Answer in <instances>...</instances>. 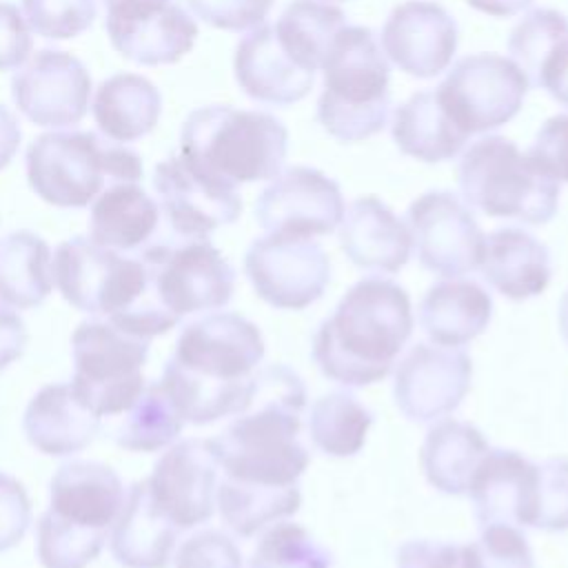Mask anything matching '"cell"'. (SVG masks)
Segmentation results:
<instances>
[{"mask_svg":"<svg viewBox=\"0 0 568 568\" xmlns=\"http://www.w3.org/2000/svg\"><path fill=\"white\" fill-rule=\"evenodd\" d=\"M306 408L302 377L284 366H260L244 410L215 437L220 464L215 495H300L311 455L300 442Z\"/></svg>","mask_w":568,"mask_h":568,"instance_id":"cell-1","label":"cell"},{"mask_svg":"<svg viewBox=\"0 0 568 568\" xmlns=\"http://www.w3.org/2000/svg\"><path fill=\"white\" fill-rule=\"evenodd\" d=\"M264 353V337L251 320L204 313L182 328L160 382L184 422L213 424L244 410Z\"/></svg>","mask_w":568,"mask_h":568,"instance_id":"cell-2","label":"cell"},{"mask_svg":"<svg viewBox=\"0 0 568 568\" xmlns=\"http://www.w3.org/2000/svg\"><path fill=\"white\" fill-rule=\"evenodd\" d=\"M410 297L397 282L368 275L357 280L322 320L311 357L335 384L364 388L382 382L413 335Z\"/></svg>","mask_w":568,"mask_h":568,"instance_id":"cell-3","label":"cell"},{"mask_svg":"<svg viewBox=\"0 0 568 568\" xmlns=\"http://www.w3.org/2000/svg\"><path fill=\"white\" fill-rule=\"evenodd\" d=\"M124 484L100 462H67L49 484V508L36 528V552L44 568H87L122 510Z\"/></svg>","mask_w":568,"mask_h":568,"instance_id":"cell-4","label":"cell"},{"mask_svg":"<svg viewBox=\"0 0 568 568\" xmlns=\"http://www.w3.org/2000/svg\"><path fill=\"white\" fill-rule=\"evenodd\" d=\"M138 255L146 268L140 337L164 335L184 317L220 311L233 297L235 271L209 237L153 240Z\"/></svg>","mask_w":568,"mask_h":568,"instance_id":"cell-5","label":"cell"},{"mask_svg":"<svg viewBox=\"0 0 568 568\" xmlns=\"http://www.w3.org/2000/svg\"><path fill=\"white\" fill-rule=\"evenodd\" d=\"M286 153L284 122L264 111L202 106L189 113L180 133V155L233 186L275 178Z\"/></svg>","mask_w":568,"mask_h":568,"instance_id":"cell-6","label":"cell"},{"mask_svg":"<svg viewBox=\"0 0 568 568\" xmlns=\"http://www.w3.org/2000/svg\"><path fill=\"white\" fill-rule=\"evenodd\" d=\"M317 122L339 142L379 133L390 111V67L368 27H344L322 64Z\"/></svg>","mask_w":568,"mask_h":568,"instance_id":"cell-7","label":"cell"},{"mask_svg":"<svg viewBox=\"0 0 568 568\" xmlns=\"http://www.w3.org/2000/svg\"><path fill=\"white\" fill-rule=\"evenodd\" d=\"M140 178L142 158L93 131L42 133L27 149L29 186L60 209L89 206L106 186Z\"/></svg>","mask_w":568,"mask_h":568,"instance_id":"cell-8","label":"cell"},{"mask_svg":"<svg viewBox=\"0 0 568 568\" xmlns=\"http://www.w3.org/2000/svg\"><path fill=\"white\" fill-rule=\"evenodd\" d=\"M464 202L488 217L546 224L559 206V182L504 135L475 140L459 160Z\"/></svg>","mask_w":568,"mask_h":568,"instance_id":"cell-9","label":"cell"},{"mask_svg":"<svg viewBox=\"0 0 568 568\" xmlns=\"http://www.w3.org/2000/svg\"><path fill=\"white\" fill-rule=\"evenodd\" d=\"M51 275L71 306L131 331L146 291V268L138 253L126 255L78 235L58 244Z\"/></svg>","mask_w":568,"mask_h":568,"instance_id":"cell-10","label":"cell"},{"mask_svg":"<svg viewBox=\"0 0 568 568\" xmlns=\"http://www.w3.org/2000/svg\"><path fill=\"white\" fill-rule=\"evenodd\" d=\"M151 339L122 331L109 320L78 324L71 335L73 390L109 419L122 413L144 388Z\"/></svg>","mask_w":568,"mask_h":568,"instance_id":"cell-11","label":"cell"},{"mask_svg":"<svg viewBox=\"0 0 568 568\" xmlns=\"http://www.w3.org/2000/svg\"><path fill=\"white\" fill-rule=\"evenodd\" d=\"M528 87L526 73L510 58L475 53L457 60L433 91L453 124L470 138L513 120Z\"/></svg>","mask_w":568,"mask_h":568,"instance_id":"cell-12","label":"cell"},{"mask_svg":"<svg viewBox=\"0 0 568 568\" xmlns=\"http://www.w3.org/2000/svg\"><path fill=\"white\" fill-rule=\"evenodd\" d=\"M244 273L266 304L302 311L324 295L331 282V262L313 237L266 233L246 248Z\"/></svg>","mask_w":568,"mask_h":568,"instance_id":"cell-13","label":"cell"},{"mask_svg":"<svg viewBox=\"0 0 568 568\" xmlns=\"http://www.w3.org/2000/svg\"><path fill=\"white\" fill-rule=\"evenodd\" d=\"M153 191L171 237L206 240L242 213L237 186L193 166L180 153L155 164Z\"/></svg>","mask_w":568,"mask_h":568,"instance_id":"cell-14","label":"cell"},{"mask_svg":"<svg viewBox=\"0 0 568 568\" xmlns=\"http://www.w3.org/2000/svg\"><path fill=\"white\" fill-rule=\"evenodd\" d=\"M406 226L419 264L442 277H464L479 268L484 240L473 211L453 191H426L410 202Z\"/></svg>","mask_w":568,"mask_h":568,"instance_id":"cell-15","label":"cell"},{"mask_svg":"<svg viewBox=\"0 0 568 568\" xmlns=\"http://www.w3.org/2000/svg\"><path fill=\"white\" fill-rule=\"evenodd\" d=\"M473 362L459 346L417 342L395 366L393 399L399 413L417 424L455 413L470 390Z\"/></svg>","mask_w":568,"mask_h":568,"instance_id":"cell-16","label":"cell"},{"mask_svg":"<svg viewBox=\"0 0 568 568\" xmlns=\"http://www.w3.org/2000/svg\"><path fill=\"white\" fill-rule=\"evenodd\" d=\"M102 2L111 47L135 64H173L195 44L197 24L178 0Z\"/></svg>","mask_w":568,"mask_h":568,"instance_id":"cell-17","label":"cell"},{"mask_svg":"<svg viewBox=\"0 0 568 568\" xmlns=\"http://www.w3.org/2000/svg\"><path fill=\"white\" fill-rule=\"evenodd\" d=\"M339 184L313 166H291L255 200V220L268 233L315 237L333 233L344 217Z\"/></svg>","mask_w":568,"mask_h":568,"instance_id":"cell-18","label":"cell"},{"mask_svg":"<svg viewBox=\"0 0 568 568\" xmlns=\"http://www.w3.org/2000/svg\"><path fill=\"white\" fill-rule=\"evenodd\" d=\"M91 75L80 58L40 49L11 80L18 111L38 126H73L89 109Z\"/></svg>","mask_w":568,"mask_h":568,"instance_id":"cell-19","label":"cell"},{"mask_svg":"<svg viewBox=\"0 0 568 568\" xmlns=\"http://www.w3.org/2000/svg\"><path fill=\"white\" fill-rule=\"evenodd\" d=\"M220 464L211 439H182L169 446L146 477L155 506L180 528L206 524L215 513Z\"/></svg>","mask_w":568,"mask_h":568,"instance_id":"cell-20","label":"cell"},{"mask_svg":"<svg viewBox=\"0 0 568 568\" xmlns=\"http://www.w3.org/2000/svg\"><path fill=\"white\" fill-rule=\"evenodd\" d=\"M457 42L455 18L430 0H408L395 7L382 29V49L390 62L424 80L448 69Z\"/></svg>","mask_w":568,"mask_h":568,"instance_id":"cell-21","label":"cell"},{"mask_svg":"<svg viewBox=\"0 0 568 568\" xmlns=\"http://www.w3.org/2000/svg\"><path fill=\"white\" fill-rule=\"evenodd\" d=\"M466 495L479 526L532 528L537 506V464L517 450L490 448L477 464Z\"/></svg>","mask_w":568,"mask_h":568,"instance_id":"cell-22","label":"cell"},{"mask_svg":"<svg viewBox=\"0 0 568 568\" xmlns=\"http://www.w3.org/2000/svg\"><path fill=\"white\" fill-rule=\"evenodd\" d=\"M240 89L255 102L288 106L308 95L315 73L300 67L280 44L273 24L255 27L246 33L233 58Z\"/></svg>","mask_w":568,"mask_h":568,"instance_id":"cell-23","label":"cell"},{"mask_svg":"<svg viewBox=\"0 0 568 568\" xmlns=\"http://www.w3.org/2000/svg\"><path fill=\"white\" fill-rule=\"evenodd\" d=\"M337 229L344 255L362 271L390 275L410 260L413 237L406 222L375 195L353 200Z\"/></svg>","mask_w":568,"mask_h":568,"instance_id":"cell-24","label":"cell"},{"mask_svg":"<svg viewBox=\"0 0 568 568\" xmlns=\"http://www.w3.org/2000/svg\"><path fill=\"white\" fill-rule=\"evenodd\" d=\"M102 426L100 415L71 384H47L29 402L22 428L33 448L51 457L84 450Z\"/></svg>","mask_w":568,"mask_h":568,"instance_id":"cell-25","label":"cell"},{"mask_svg":"<svg viewBox=\"0 0 568 568\" xmlns=\"http://www.w3.org/2000/svg\"><path fill=\"white\" fill-rule=\"evenodd\" d=\"M508 51L528 82L568 106V18L555 9L528 11L510 31Z\"/></svg>","mask_w":568,"mask_h":568,"instance_id":"cell-26","label":"cell"},{"mask_svg":"<svg viewBox=\"0 0 568 568\" xmlns=\"http://www.w3.org/2000/svg\"><path fill=\"white\" fill-rule=\"evenodd\" d=\"M479 271L497 293L513 302L541 295L552 277L546 244L519 226L495 229L486 235Z\"/></svg>","mask_w":568,"mask_h":568,"instance_id":"cell-27","label":"cell"},{"mask_svg":"<svg viewBox=\"0 0 568 568\" xmlns=\"http://www.w3.org/2000/svg\"><path fill=\"white\" fill-rule=\"evenodd\" d=\"M180 528L155 506L146 479L135 481L111 528V555L124 568H166Z\"/></svg>","mask_w":568,"mask_h":568,"instance_id":"cell-28","label":"cell"},{"mask_svg":"<svg viewBox=\"0 0 568 568\" xmlns=\"http://www.w3.org/2000/svg\"><path fill=\"white\" fill-rule=\"evenodd\" d=\"M417 320L430 342L464 346L488 328L493 297L475 280L444 277L424 293Z\"/></svg>","mask_w":568,"mask_h":568,"instance_id":"cell-29","label":"cell"},{"mask_svg":"<svg viewBox=\"0 0 568 568\" xmlns=\"http://www.w3.org/2000/svg\"><path fill=\"white\" fill-rule=\"evenodd\" d=\"M160 222L158 202L138 182H118L93 200L89 237L120 253H138L155 240Z\"/></svg>","mask_w":568,"mask_h":568,"instance_id":"cell-30","label":"cell"},{"mask_svg":"<svg viewBox=\"0 0 568 568\" xmlns=\"http://www.w3.org/2000/svg\"><path fill=\"white\" fill-rule=\"evenodd\" d=\"M490 450L484 433L464 419H437L426 430L419 464L426 481L444 495H466L470 477Z\"/></svg>","mask_w":568,"mask_h":568,"instance_id":"cell-31","label":"cell"},{"mask_svg":"<svg viewBox=\"0 0 568 568\" xmlns=\"http://www.w3.org/2000/svg\"><path fill=\"white\" fill-rule=\"evenodd\" d=\"M162 111V95L138 73H115L100 82L93 98V118L104 138L133 142L149 135Z\"/></svg>","mask_w":568,"mask_h":568,"instance_id":"cell-32","label":"cell"},{"mask_svg":"<svg viewBox=\"0 0 568 568\" xmlns=\"http://www.w3.org/2000/svg\"><path fill=\"white\" fill-rule=\"evenodd\" d=\"M390 135L404 155L428 164L455 158L468 140L444 113L435 91H417L399 104L390 120Z\"/></svg>","mask_w":568,"mask_h":568,"instance_id":"cell-33","label":"cell"},{"mask_svg":"<svg viewBox=\"0 0 568 568\" xmlns=\"http://www.w3.org/2000/svg\"><path fill=\"white\" fill-rule=\"evenodd\" d=\"M184 424L164 384L151 382L122 413L106 419V435L124 450L155 453L166 448Z\"/></svg>","mask_w":568,"mask_h":568,"instance_id":"cell-34","label":"cell"},{"mask_svg":"<svg viewBox=\"0 0 568 568\" xmlns=\"http://www.w3.org/2000/svg\"><path fill=\"white\" fill-rule=\"evenodd\" d=\"M53 288L51 248L31 231L0 237V302L13 308L42 304Z\"/></svg>","mask_w":568,"mask_h":568,"instance_id":"cell-35","label":"cell"},{"mask_svg":"<svg viewBox=\"0 0 568 568\" xmlns=\"http://www.w3.org/2000/svg\"><path fill=\"white\" fill-rule=\"evenodd\" d=\"M344 27V11L324 0H293L273 24L282 49L313 73L322 69L331 42Z\"/></svg>","mask_w":568,"mask_h":568,"instance_id":"cell-36","label":"cell"},{"mask_svg":"<svg viewBox=\"0 0 568 568\" xmlns=\"http://www.w3.org/2000/svg\"><path fill=\"white\" fill-rule=\"evenodd\" d=\"M373 426V413L348 390L320 395L308 410L306 430L313 446L328 457L357 455Z\"/></svg>","mask_w":568,"mask_h":568,"instance_id":"cell-37","label":"cell"},{"mask_svg":"<svg viewBox=\"0 0 568 568\" xmlns=\"http://www.w3.org/2000/svg\"><path fill=\"white\" fill-rule=\"evenodd\" d=\"M248 568H331V555L295 521H275L260 537Z\"/></svg>","mask_w":568,"mask_h":568,"instance_id":"cell-38","label":"cell"},{"mask_svg":"<svg viewBox=\"0 0 568 568\" xmlns=\"http://www.w3.org/2000/svg\"><path fill=\"white\" fill-rule=\"evenodd\" d=\"M466 568H535V555L517 526H481L475 541L464 544Z\"/></svg>","mask_w":568,"mask_h":568,"instance_id":"cell-39","label":"cell"},{"mask_svg":"<svg viewBox=\"0 0 568 568\" xmlns=\"http://www.w3.org/2000/svg\"><path fill=\"white\" fill-rule=\"evenodd\" d=\"M24 20L47 40H69L95 20V0H22Z\"/></svg>","mask_w":568,"mask_h":568,"instance_id":"cell-40","label":"cell"},{"mask_svg":"<svg viewBox=\"0 0 568 568\" xmlns=\"http://www.w3.org/2000/svg\"><path fill=\"white\" fill-rule=\"evenodd\" d=\"M532 528L546 532L568 530V457H550L537 464Z\"/></svg>","mask_w":568,"mask_h":568,"instance_id":"cell-41","label":"cell"},{"mask_svg":"<svg viewBox=\"0 0 568 568\" xmlns=\"http://www.w3.org/2000/svg\"><path fill=\"white\" fill-rule=\"evenodd\" d=\"M175 568H244L237 544L222 530L204 528L186 537L173 552Z\"/></svg>","mask_w":568,"mask_h":568,"instance_id":"cell-42","label":"cell"},{"mask_svg":"<svg viewBox=\"0 0 568 568\" xmlns=\"http://www.w3.org/2000/svg\"><path fill=\"white\" fill-rule=\"evenodd\" d=\"M202 22L224 31H246L260 27L273 0H184Z\"/></svg>","mask_w":568,"mask_h":568,"instance_id":"cell-43","label":"cell"},{"mask_svg":"<svg viewBox=\"0 0 568 568\" xmlns=\"http://www.w3.org/2000/svg\"><path fill=\"white\" fill-rule=\"evenodd\" d=\"M528 155L550 178L568 182V113H557L539 126Z\"/></svg>","mask_w":568,"mask_h":568,"instance_id":"cell-44","label":"cell"},{"mask_svg":"<svg viewBox=\"0 0 568 568\" xmlns=\"http://www.w3.org/2000/svg\"><path fill=\"white\" fill-rule=\"evenodd\" d=\"M31 524V501L24 486L0 470V552L22 541Z\"/></svg>","mask_w":568,"mask_h":568,"instance_id":"cell-45","label":"cell"},{"mask_svg":"<svg viewBox=\"0 0 568 568\" xmlns=\"http://www.w3.org/2000/svg\"><path fill=\"white\" fill-rule=\"evenodd\" d=\"M395 568H466L464 546L437 539H408L395 550Z\"/></svg>","mask_w":568,"mask_h":568,"instance_id":"cell-46","label":"cell"},{"mask_svg":"<svg viewBox=\"0 0 568 568\" xmlns=\"http://www.w3.org/2000/svg\"><path fill=\"white\" fill-rule=\"evenodd\" d=\"M31 49L33 38L20 9L11 2H0V71L22 67Z\"/></svg>","mask_w":568,"mask_h":568,"instance_id":"cell-47","label":"cell"},{"mask_svg":"<svg viewBox=\"0 0 568 568\" xmlns=\"http://www.w3.org/2000/svg\"><path fill=\"white\" fill-rule=\"evenodd\" d=\"M29 342L24 320L0 302V371L22 357Z\"/></svg>","mask_w":568,"mask_h":568,"instance_id":"cell-48","label":"cell"},{"mask_svg":"<svg viewBox=\"0 0 568 568\" xmlns=\"http://www.w3.org/2000/svg\"><path fill=\"white\" fill-rule=\"evenodd\" d=\"M20 138L22 131L16 115L4 104H0V171L13 160L20 146Z\"/></svg>","mask_w":568,"mask_h":568,"instance_id":"cell-49","label":"cell"},{"mask_svg":"<svg viewBox=\"0 0 568 568\" xmlns=\"http://www.w3.org/2000/svg\"><path fill=\"white\" fill-rule=\"evenodd\" d=\"M473 9L495 16V18H510L524 11L532 0H466Z\"/></svg>","mask_w":568,"mask_h":568,"instance_id":"cell-50","label":"cell"},{"mask_svg":"<svg viewBox=\"0 0 568 568\" xmlns=\"http://www.w3.org/2000/svg\"><path fill=\"white\" fill-rule=\"evenodd\" d=\"M557 320H559L561 337H564L566 344H568V288H566V293L561 295V300H559V304H557Z\"/></svg>","mask_w":568,"mask_h":568,"instance_id":"cell-51","label":"cell"}]
</instances>
